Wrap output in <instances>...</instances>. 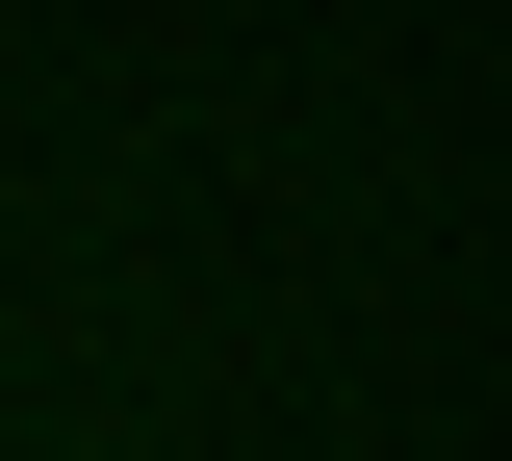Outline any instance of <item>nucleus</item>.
Instances as JSON below:
<instances>
[]
</instances>
